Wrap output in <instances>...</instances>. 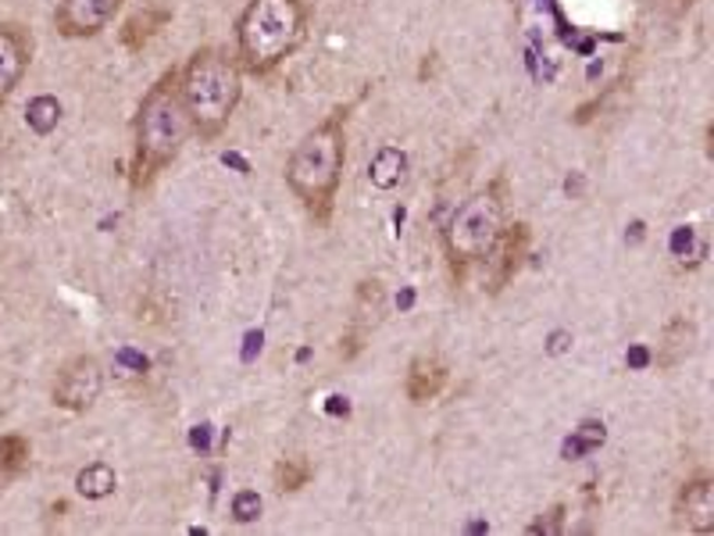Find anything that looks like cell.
Instances as JSON below:
<instances>
[{"instance_id": "obj_1", "label": "cell", "mask_w": 714, "mask_h": 536, "mask_svg": "<svg viewBox=\"0 0 714 536\" xmlns=\"http://www.w3.org/2000/svg\"><path fill=\"white\" fill-rule=\"evenodd\" d=\"M190 137L193 126L187 104H182L179 68H165L154 79V87L140 97V107L132 115V162H129L132 190H151L154 179L182 154Z\"/></svg>"}, {"instance_id": "obj_2", "label": "cell", "mask_w": 714, "mask_h": 536, "mask_svg": "<svg viewBox=\"0 0 714 536\" xmlns=\"http://www.w3.org/2000/svg\"><path fill=\"white\" fill-rule=\"evenodd\" d=\"M347 165V107L307 129L286 162V187L318 226H329Z\"/></svg>"}, {"instance_id": "obj_3", "label": "cell", "mask_w": 714, "mask_h": 536, "mask_svg": "<svg viewBox=\"0 0 714 536\" xmlns=\"http://www.w3.org/2000/svg\"><path fill=\"white\" fill-rule=\"evenodd\" d=\"M243 76L247 72L226 47H196L187 58V65L179 68V90L193 137L212 143L229 129V122L243 101Z\"/></svg>"}, {"instance_id": "obj_4", "label": "cell", "mask_w": 714, "mask_h": 536, "mask_svg": "<svg viewBox=\"0 0 714 536\" xmlns=\"http://www.w3.org/2000/svg\"><path fill=\"white\" fill-rule=\"evenodd\" d=\"M311 29L307 0H247L237 18V61L247 76L268 79L304 47Z\"/></svg>"}, {"instance_id": "obj_5", "label": "cell", "mask_w": 714, "mask_h": 536, "mask_svg": "<svg viewBox=\"0 0 714 536\" xmlns=\"http://www.w3.org/2000/svg\"><path fill=\"white\" fill-rule=\"evenodd\" d=\"M508 222V176H494L483 190H475L450 212L447 226H443V254H447V265L458 283L475 265L489 258Z\"/></svg>"}, {"instance_id": "obj_6", "label": "cell", "mask_w": 714, "mask_h": 536, "mask_svg": "<svg viewBox=\"0 0 714 536\" xmlns=\"http://www.w3.org/2000/svg\"><path fill=\"white\" fill-rule=\"evenodd\" d=\"M104 390V365L97 355H72L58 365L54 383H51V400L61 411L82 416L97 405Z\"/></svg>"}, {"instance_id": "obj_7", "label": "cell", "mask_w": 714, "mask_h": 536, "mask_svg": "<svg viewBox=\"0 0 714 536\" xmlns=\"http://www.w3.org/2000/svg\"><path fill=\"white\" fill-rule=\"evenodd\" d=\"M33 33L26 22H0V112L8 107V101L15 97V90L22 87L26 72L33 65Z\"/></svg>"}, {"instance_id": "obj_8", "label": "cell", "mask_w": 714, "mask_h": 536, "mask_svg": "<svg viewBox=\"0 0 714 536\" xmlns=\"http://www.w3.org/2000/svg\"><path fill=\"white\" fill-rule=\"evenodd\" d=\"M122 4L126 0H58L54 29L65 40H90V36H101L115 22Z\"/></svg>"}, {"instance_id": "obj_9", "label": "cell", "mask_w": 714, "mask_h": 536, "mask_svg": "<svg viewBox=\"0 0 714 536\" xmlns=\"http://www.w3.org/2000/svg\"><path fill=\"white\" fill-rule=\"evenodd\" d=\"M528 243H533V229H528V222H508L503 237L497 240V247L489 251V258L483 261L489 294H500V290L519 276V268L528 258Z\"/></svg>"}, {"instance_id": "obj_10", "label": "cell", "mask_w": 714, "mask_h": 536, "mask_svg": "<svg viewBox=\"0 0 714 536\" xmlns=\"http://www.w3.org/2000/svg\"><path fill=\"white\" fill-rule=\"evenodd\" d=\"M675 526L707 536L714 529V476L711 472H697L683 483L679 497H675Z\"/></svg>"}, {"instance_id": "obj_11", "label": "cell", "mask_w": 714, "mask_h": 536, "mask_svg": "<svg viewBox=\"0 0 714 536\" xmlns=\"http://www.w3.org/2000/svg\"><path fill=\"white\" fill-rule=\"evenodd\" d=\"M450 380V369L443 365L436 355H422L408 365V375H404V394H408L411 405H429L443 394V386Z\"/></svg>"}, {"instance_id": "obj_12", "label": "cell", "mask_w": 714, "mask_h": 536, "mask_svg": "<svg viewBox=\"0 0 714 536\" xmlns=\"http://www.w3.org/2000/svg\"><path fill=\"white\" fill-rule=\"evenodd\" d=\"M697 347V326L689 319H672L668 326H664L661 333V344H658V369H675V365H683L689 355H693Z\"/></svg>"}, {"instance_id": "obj_13", "label": "cell", "mask_w": 714, "mask_h": 536, "mask_svg": "<svg viewBox=\"0 0 714 536\" xmlns=\"http://www.w3.org/2000/svg\"><path fill=\"white\" fill-rule=\"evenodd\" d=\"M168 22H171L168 8H143V11H137V15L126 18V26H122V43H126V51L140 54L143 47L168 26Z\"/></svg>"}, {"instance_id": "obj_14", "label": "cell", "mask_w": 714, "mask_h": 536, "mask_svg": "<svg viewBox=\"0 0 714 536\" xmlns=\"http://www.w3.org/2000/svg\"><path fill=\"white\" fill-rule=\"evenodd\" d=\"M408 176V154H404L397 143H383L372 162H368V182H372L375 190H393L400 187V179Z\"/></svg>"}, {"instance_id": "obj_15", "label": "cell", "mask_w": 714, "mask_h": 536, "mask_svg": "<svg viewBox=\"0 0 714 536\" xmlns=\"http://www.w3.org/2000/svg\"><path fill=\"white\" fill-rule=\"evenodd\" d=\"M33 465V447L22 433H4L0 436V490L22 480Z\"/></svg>"}, {"instance_id": "obj_16", "label": "cell", "mask_w": 714, "mask_h": 536, "mask_svg": "<svg viewBox=\"0 0 714 536\" xmlns=\"http://www.w3.org/2000/svg\"><path fill=\"white\" fill-rule=\"evenodd\" d=\"M115 486H118V476L107 461H90L76 476V494L86 497V501H104V497L115 494Z\"/></svg>"}, {"instance_id": "obj_17", "label": "cell", "mask_w": 714, "mask_h": 536, "mask_svg": "<svg viewBox=\"0 0 714 536\" xmlns=\"http://www.w3.org/2000/svg\"><path fill=\"white\" fill-rule=\"evenodd\" d=\"M315 480V465L307 458H279L272 469V483L279 494H297Z\"/></svg>"}, {"instance_id": "obj_18", "label": "cell", "mask_w": 714, "mask_h": 536, "mask_svg": "<svg viewBox=\"0 0 714 536\" xmlns=\"http://www.w3.org/2000/svg\"><path fill=\"white\" fill-rule=\"evenodd\" d=\"M61 122V101L51 93H40L33 97L29 107H26V126L36 132V137H51Z\"/></svg>"}, {"instance_id": "obj_19", "label": "cell", "mask_w": 714, "mask_h": 536, "mask_svg": "<svg viewBox=\"0 0 714 536\" xmlns=\"http://www.w3.org/2000/svg\"><path fill=\"white\" fill-rule=\"evenodd\" d=\"M232 519H237L240 526H247V522L262 519V494H257V490H240L237 497H232Z\"/></svg>"}]
</instances>
